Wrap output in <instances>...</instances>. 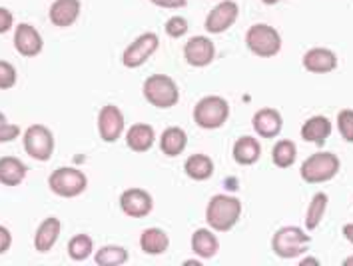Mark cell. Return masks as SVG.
<instances>
[{"label": "cell", "mask_w": 353, "mask_h": 266, "mask_svg": "<svg viewBox=\"0 0 353 266\" xmlns=\"http://www.w3.org/2000/svg\"><path fill=\"white\" fill-rule=\"evenodd\" d=\"M242 216V202L236 196L216 194L205 207V222L218 232H228L238 225Z\"/></svg>", "instance_id": "6da1fadb"}, {"label": "cell", "mask_w": 353, "mask_h": 266, "mask_svg": "<svg viewBox=\"0 0 353 266\" xmlns=\"http://www.w3.org/2000/svg\"><path fill=\"white\" fill-rule=\"evenodd\" d=\"M144 98L156 108H172L180 100V91L174 78L166 75H152L144 82Z\"/></svg>", "instance_id": "7a4b0ae2"}, {"label": "cell", "mask_w": 353, "mask_h": 266, "mask_svg": "<svg viewBox=\"0 0 353 266\" xmlns=\"http://www.w3.org/2000/svg\"><path fill=\"white\" fill-rule=\"evenodd\" d=\"M228 116H230V104L222 96H204L194 108L196 124L205 131H216L223 126Z\"/></svg>", "instance_id": "3957f363"}, {"label": "cell", "mask_w": 353, "mask_h": 266, "mask_svg": "<svg viewBox=\"0 0 353 266\" xmlns=\"http://www.w3.org/2000/svg\"><path fill=\"white\" fill-rule=\"evenodd\" d=\"M339 172V158L332 152H317L312 154L303 164H301V178L310 184H319L332 180Z\"/></svg>", "instance_id": "277c9868"}, {"label": "cell", "mask_w": 353, "mask_h": 266, "mask_svg": "<svg viewBox=\"0 0 353 266\" xmlns=\"http://www.w3.org/2000/svg\"><path fill=\"white\" fill-rule=\"evenodd\" d=\"M245 44L248 48L261 58L276 57L281 48V37L274 26L268 24H254L248 35H245Z\"/></svg>", "instance_id": "5b68a950"}, {"label": "cell", "mask_w": 353, "mask_h": 266, "mask_svg": "<svg viewBox=\"0 0 353 266\" xmlns=\"http://www.w3.org/2000/svg\"><path fill=\"white\" fill-rule=\"evenodd\" d=\"M310 243H312L310 234H305L301 228L283 227L274 234L272 248L279 258H296L301 252H305Z\"/></svg>", "instance_id": "8992f818"}, {"label": "cell", "mask_w": 353, "mask_h": 266, "mask_svg": "<svg viewBox=\"0 0 353 266\" xmlns=\"http://www.w3.org/2000/svg\"><path fill=\"white\" fill-rule=\"evenodd\" d=\"M86 184H88V180H86L84 172L70 169V167L56 169L48 178L50 190L62 198H74L78 194H82L86 190Z\"/></svg>", "instance_id": "52a82bcc"}, {"label": "cell", "mask_w": 353, "mask_h": 266, "mask_svg": "<svg viewBox=\"0 0 353 266\" xmlns=\"http://www.w3.org/2000/svg\"><path fill=\"white\" fill-rule=\"evenodd\" d=\"M24 151L34 160H48L54 152V136L52 133L42 126V124H32L24 133Z\"/></svg>", "instance_id": "ba28073f"}, {"label": "cell", "mask_w": 353, "mask_h": 266, "mask_svg": "<svg viewBox=\"0 0 353 266\" xmlns=\"http://www.w3.org/2000/svg\"><path fill=\"white\" fill-rule=\"evenodd\" d=\"M158 46H160V38H158V35H154V32H144V35H140V37L136 38L130 46L124 50V55H122L124 66H126V68H138V66H142V64L158 50Z\"/></svg>", "instance_id": "9c48e42d"}, {"label": "cell", "mask_w": 353, "mask_h": 266, "mask_svg": "<svg viewBox=\"0 0 353 266\" xmlns=\"http://www.w3.org/2000/svg\"><path fill=\"white\" fill-rule=\"evenodd\" d=\"M240 8L234 0H223L220 4H216L212 8V12L205 19V30L210 35H222L228 28L234 26V22L238 20Z\"/></svg>", "instance_id": "30bf717a"}, {"label": "cell", "mask_w": 353, "mask_h": 266, "mask_svg": "<svg viewBox=\"0 0 353 266\" xmlns=\"http://www.w3.org/2000/svg\"><path fill=\"white\" fill-rule=\"evenodd\" d=\"M98 133L104 142H116L124 133V114L118 106L106 104L98 114Z\"/></svg>", "instance_id": "8fae6325"}, {"label": "cell", "mask_w": 353, "mask_h": 266, "mask_svg": "<svg viewBox=\"0 0 353 266\" xmlns=\"http://www.w3.org/2000/svg\"><path fill=\"white\" fill-rule=\"evenodd\" d=\"M152 196L142 189H128L120 196V209L130 218H144L152 212Z\"/></svg>", "instance_id": "7c38bea8"}, {"label": "cell", "mask_w": 353, "mask_h": 266, "mask_svg": "<svg viewBox=\"0 0 353 266\" xmlns=\"http://www.w3.org/2000/svg\"><path fill=\"white\" fill-rule=\"evenodd\" d=\"M184 57L190 66L204 68L216 57V46L208 37H194L184 46Z\"/></svg>", "instance_id": "4fadbf2b"}, {"label": "cell", "mask_w": 353, "mask_h": 266, "mask_svg": "<svg viewBox=\"0 0 353 266\" xmlns=\"http://www.w3.org/2000/svg\"><path fill=\"white\" fill-rule=\"evenodd\" d=\"M42 37L34 26L22 22L17 26L14 32V48L19 50L22 57H37L42 50Z\"/></svg>", "instance_id": "5bb4252c"}, {"label": "cell", "mask_w": 353, "mask_h": 266, "mask_svg": "<svg viewBox=\"0 0 353 266\" xmlns=\"http://www.w3.org/2000/svg\"><path fill=\"white\" fill-rule=\"evenodd\" d=\"M303 66L314 75H327L337 68V57L330 48H312L303 55Z\"/></svg>", "instance_id": "9a60e30c"}, {"label": "cell", "mask_w": 353, "mask_h": 266, "mask_svg": "<svg viewBox=\"0 0 353 266\" xmlns=\"http://www.w3.org/2000/svg\"><path fill=\"white\" fill-rule=\"evenodd\" d=\"M48 17L54 26H72L80 17V0H54L48 10Z\"/></svg>", "instance_id": "2e32d148"}, {"label": "cell", "mask_w": 353, "mask_h": 266, "mask_svg": "<svg viewBox=\"0 0 353 266\" xmlns=\"http://www.w3.org/2000/svg\"><path fill=\"white\" fill-rule=\"evenodd\" d=\"M254 131L260 134L261 138H276L281 133L283 120L281 114L274 108H261L254 114Z\"/></svg>", "instance_id": "e0dca14e"}, {"label": "cell", "mask_w": 353, "mask_h": 266, "mask_svg": "<svg viewBox=\"0 0 353 266\" xmlns=\"http://www.w3.org/2000/svg\"><path fill=\"white\" fill-rule=\"evenodd\" d=\"M332 134V122L327 116H312L310 120H305V124L301 126V138L314 144H325V140Z\"/></svg>", "instance_id": "ac0fdd59"}, {"label": "cell", "mask_w": 353, "mask_h": 266, "mask_svg": "<svg viewBox=\"0 0 353 266\" xmlns=\"http://www.w3.org/2000/svg\"><path fill=\"white\" fill-rule=\"evenodd\" d=\"M261 156V146L258 138L254 136H242L236 140L234 144V160L242 167H250L254 162H258Z\"/></svg>", "instance_id": "d6986e66"}, {"label": "cell", "mask_w": 353, "mask_h": 266, "mask_svg": "<svg viewBox=\"0 0 353 266\" xmlns=\"http://www.w3.org/2000/svg\"><path fill=\"white\" fill-rule=\"evenodd\" d=\"M26 164L14 156L0 158V182L6 187H19L26 176Z\"/></svg>", "instance_id": "ffe728a7"}, {"label": "cell", "mask_w": 353, "mask_h": 266, "mask_svg": "<svg viewBox=\"0 0 353 266\" xmlns=\"http://www.w3.org/2000/svg\"><path fill=\"white\" fill-rule=\"evenodd\" d=\"M60 220L56 216H48L37 230V236H34V247L38 252H48L50 248L54 247L58 236H60Z\"/></svg>", "instance_id": "44dd1931"}, {"label": "cell", "mask_w": 353, "mask_h": 266, "mask_svg": "<svg viewBox=\"0 0 353 266\" xmlns=\"http://www.w3.org/2000/svg\"><path fill=\"white\" fill-rule=\"evenodd\" d=\"M192 250L200 256V258H214L220 250V243L216 238V234L208 228H198L192 234Z\"/></svg>", "instance_id": "7402d4cb"}, {"label": "cell", "mask_w": 353, "mask_h": 266, "mask_svg": "<svg viewBox=\"0 0 353 266\" xmlns=\"http://www.w3.org/2000/svg\"><path fill=\"white\" fill-rule=\"evenodd\" d=\"M170 247V238L162 228H146L140 236V248L152 254V256H158V254H164Z\"/></svg>", "instance_id": "603a6c76"}, {"label": "cell", "mask_w": 353, "mask_h": 266, "mask_svg": "<svg viewBox=\"0 0 353 266\" xmlns=\"http://www.w3.org/2000/svg\"><path fill=\"white\" fill-rule=\"evenodd\" d=\"M156 140V133L150 124H134L126 133V144L134 152H146L152 149Z\"/></svg>", "instance_id": "cb8c5ba5"}, {"label": "cell", "mask_w": 353, "mask_h": 266, "mask_svg": "<svg viewBox=\"0 0 353 266\" xmlns=\"http://www.w3.org/2000/svg\"><path fill=\"white\" fill-rule=\"evenodd\" d=\"M188 144V134L182 131V129H178V126H170L166 129L164 133H162V138H160V149L162 152L166 154V156H178V154H182L184 149H186Z\"/></svg>", "instance_id": "d4e9b609"}, {"label": "cell", "mask_w": 353, "mask_h": 266, "mask_svg": "<svg viewBox=\"0 0 353 266\" xmlns=\"http://www.w3.org/2000/svg\"><path fill=\"white\" fill-rule=\"evenodd\" d=\"M184 171L192 180H208L214 174V162L205 154H192L184 162Z\"/></svg>", "instance_id": "484cf974"}, {"label": "cell", "mask_w": 353, "mask_h": 266, "mask_svg": "<svg viewBox=\"0 0 353 266\" xmlns=\"http://www.w3.org/2000/svg\"><path fill=\"white\" fill-rule=\"evenodd\" d=\"M298 158V146L292 140H279L272 151V160L279 169H288L296 162Z\"/></svg>", "instance_id": "4316f807"}, {"label": "cell", "mask_w": 353, "mask_h": 266, "mask_svg": "<svg viewBox=\"0 0 353 266\" xmlns=\"http://www.w3.org/2000/svg\"><path fill=\"white\" fill-rule=\"evenodd\" d=\"M325 209H327V194L317 192L307 207V212H305V228L307 230H316L319 227V222L325 214Z\"/></svg>", "instance_id": "83f0119b"}, {"label": "cell", "mask_w": 353, "mask_h": 266, "mask_svg": "<svg viewBox=\"0 0 353 266\" xmlns=\"http://www.w3.org/2000/svg\"><path fill=\"white\" fill-rule=\"evenodd\" d=\"M94 260L100 266H120L128 260V252H126V248L108 245V247H102L96 252Z\"/></svg>", "instance_id": "f1b7e54d"}, {"label": "cell", "mask_w": 353, "mask_h": 266, "mask_svg": "<svg viewBox=\"0 0 353 266\" xmlns=\"http://www.w3.org/2000/svg\"><path fill=\"white\" fill-rule=\"evenodd\" d=\"M94 250L92 238L88 234H76L74 238L68 243V254L72 260H86Z\"/></svg>", "instance_id": "f546056e"}, {"label": "cell", "mask_w": 353, "mask_h": 266, "mask_svg": "<svg viewBox=\"0 0 353 266\" xmlns=\"http://www.w3.org/2000/svg\"><path fill=\"white\" fill-rule=\"evenodd\" d=\"M337 129H339V134L343 136V140L353 142V111L343 108L337 114Z\"/></svg>", "instance_id": "4dcf8cb0"}, {"label": "cell", "mask_w": 353, "mask_h": 266, "mask_svg": "<svg viewBox=\"0 0 353 266\" xmlns=\"http://www.w3.org/2000/svg\"><path fill=\"white\" fill-rule=\"evenodd\" d=\"M17 84V70L10 62L6 60H0V88L6 91V88H12Z\"/></svg>", "instance_id": "1f68e13d"}, {"label": "cell", "mask_w": 353, "mask_h": 266, "mask_svg": "<svg viewBox=\"0 0 353 266\" xmlns=\"http://www.w3.org/2000/svg\"><path fill=\"white\" fill-rule=\"evenodd\" d=\"M188 20L184 17H172L166 22V35L172 38H182L188 32Z\"/></svg>", "instance_id": "d6a6232c"}, {"label": "cell", "mask_w": 353, "mask_h": 266, "mask_svg": "<svg viewBox=\"0 0 353 266\" xmlns=\"http://www.w3.org/2000/svg\"><path fill=\"white\" fill-rule=\"evenodd\" d=\"M20 129L17 124H10L6 120V116L0 113V142H10L14 138H19Z\"/></svg>", "instance_id": "836d02e7"}, {"label": "cell", "mask_w": 353, "mask_h": 266, "mask_svg": "<svg viewBox=\"0 0 353 266\" xmlns=\"http://www.w3.org/2000/svg\"><path fill=\"white\" fill-rule=\"evenodd\" d=\"M12 12L8 10V8H0V35H4V32H8L10 28H12Z\"/></svg>", "instance_id": "e575fe53"}, {"label": "cell", "mask_w": 353, "mask_h": 266, "mask_svg": "<svg viewBox=\"0 0 353 266\" xmlns=\"http://www.w3.org/2000/svg\"><path fill=\"white\" fill-rule=\"evenodd\" d=\"M150 2L156 4V6H160V8H172V10L186 6V0H150Z\"/></svg>", "instance_id": "d590c367"}, {"label": "cell", "mask_w": 353, "mask_h": 266, "mask_svg": "<svg viewBox=\"0 0 353 266\" xmlns=\"http://www.w3.org/2000/svg\"><path fill=\"white\" fill-rule=\"evenodd\" d=\"M12 245V234L8 232V228L0 227V254H4Z\"/></svg>", "instance_id": "8d00e7d4"}, {"label": "cell", "mask_w": 353, "mask_h": 266, "mask_svg": "<svg viewBox=\"0 0 353 266\" xmlns=\"http://www.w3.org/2000/svg\"><path fill=\"white\" fill-rule=\"evenodd\" d=\"M343 236L353 245V225H345L343 227Z\"/></svg>", "instance_id": "74e56055"}, {"label": "cell", "mask_w": 353, "mask_h": 266, "mask_svg": "<svg viewBox=\"0 0 353 266\" xmlns=\"http://www.w3.org/2000/svg\"><path fill=\"white\" fill-rule=\"evenodd\" d=\"M305 265H319V260H317V258H303V260H301V266Z\"/></svg>", "instance_id": "f35d334b"}, {"label": "cell", "mask_w": 353, "mask_h": 266, "mask_svg": "<svg viewBox=\"0 0 353 266\" xmlns=\"http://www.w3.org/2000/svg\"><path fill=\"white\" fill-rule=\"evenodd\" d=\"M343 265H345V266H353V256H350V258H345V260H343Z\"/></svg>", "instance_id": "ab89813d"}, {"label": "cell", "mask_w": 353, "mask_h": 266, "mask_svg": "<svg viewBox=\"0 0 353 266\" xmlns=\"http://www.w3.org/2000/svg\"><path fill=\"white\" fill-rule=\"evenodd\" d=\"M263 4H278L279 0H261Z\"/></svg>", "instance_id": "60d3db41"}]
</instances>
